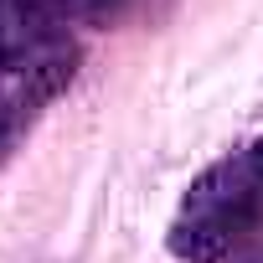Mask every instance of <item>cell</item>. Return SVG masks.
Masks as SVG:
<instances>
[{
	"mask_svg": "<svg viewBox=\"0 0 263 263\" xmlns=\"http://www.w3.org/2000/svg\"><path fill=\"white\" fill-rule=\"evenodd\" d=\"M227 248H232V232L212 217H181L171 227V253L186 263H222Z\"/></svg>",
	"mask_w": 263,
	"mask_h": 263,
	"instance_id": "cell-2",
	"label": "cell"
},
{
	"mask_svg": "<svg viewBox=\"0 0 263 263\" xmlns=\"http://www.w3.org/2000/svg\"><path fill=\"white\" fill-rule=\"evenodd\" d=\"M11 124H16V108H11L6 98H0V140H6V135H11Z\"/></svg>",
	"mask_w": 263,
	"mask_h": 263,
	"instance_id": "cell-3",
	"label": "cell"
},
{
	"mask_svg": "<svg viewBox=\"0 0 263 263\" xmlns=\"http://www.w3.org/2000/svg\"><path fill=\"white\" fill-rule=\"evenodd\" d=\"M72 72H78V47L52 42V47L31 52V57H26V83H21V103H47V98H57V93L72 83Z\"/></svg>",
	"mask_w": 263,
	"mask_h": 263,
	"instance_id": "cell-1",
	"label": "cell"
}]
</instances>
